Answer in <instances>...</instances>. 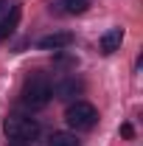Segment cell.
<instances>
[{
	"label": "cell",
	"mask_w": 143,
	"mask_h": 146,
	"mask_svg": "<svg viewBox=\"0 0 143 146\" xmlns=\"http://www.w3.org/2000/svg\"><path fill=\"white\" fill-rule=\"evenodd\" d=\"M51 96H54L51 82L45 76H31L25 82V87H23V104L31 107V110H39V107H45L51 101Z\"/></svg>",
	"instance_id": "1"
},
{
	"label": "cell",
	"mask_w": 143,
	"mask_h": 146,
	"mask_svg": "<svg viewBox=\"0 0 143 146\" xmlns=\"http://www.w3.org/2000/svg\"><path fill=\"white\" fill-rule=\"evenodd\" d=\"M3 129L17 143H31L36 135H39V124H36L34 118H25V115H9L6 124H3Z\"/></svg>",
	"instance_id": "2"
},
{
	"label": "cell",
	"mask_w": 143,
	"mask_h": 146,
	"mask_svg": "<svg viewBox=\"0 0 143 146\" xmlns=\"http://www.w3.org/2000/svg\"><path fill=\"white\" fill-rule=\"evenodd\" d=\"M65 121L73 129H93L95 121H98V112L87 101H73L70 107H68V112H65Z\"/></svg>",
	"instance_id": "3"
},
{
	"label": "cell",
	"mask_w": 143,
	"mask_h": 146,
	"mask_svg": "<svg viewBox=\"0 0 143 146\" xmlns=\"http://www.w3.org/2000/svg\"><path fill=\"white\" fill-rule=\"evenodd\" d=\"M70 42H73V34H68V31H56V34L42 36L36 45H39L42 51H62V48H68Z\"/></svg>",
	"instance_id": "4"
},
{
	"label": "cell",
	"mask_w": 143,
	"mask_h": 146,
	"mask_svg": "<svg viewBox=\"0 0 143 146\" xmlns=\"http://www.w3.org/2000/svg\"><path fill=\"white\" fill-rule=\"evenodd\" d=\"M121 42H124V28H109L107 34L98 39V48H101V54H115L121 48Z\"/></svg>",
	"instance_id": "5"
},
{
	"label": "cell",
	"mask_w": 143,
	"mask_h": 146,
	"mask_svg": "<svg viewBox=\"0 0 143 146\" xmlns=\"http://www.w3.org/2000/svg\"><path fill=\"white\" fill-rule=\"evenodd\" d=\"M54 93H56V98H73V96H79L81 93V82H76V79H65V82H59L54 87Z\"/></svg>",
	"instance_id": "6"
},
{
	"label": "cell",
	"mask_w": 143,
	"mask_h": 146,
	"mask_svg": "<svg viewBox=\"0 0 143 146\" xmlns=\"http://www.w3.org/2000/svg\"><path fill=\"white\" fill-rule=\"evenodd\" d=\"M65 14H84L90 9V0H59Z\"/></svg>",
	"instance_id": "7"
},
{
	"label": "cell",
	"mask_w": 143,
	"mask_h": 146,
	"mask_svg": "<svg viewBox=\"0 0 143 146\" xmlns=\"http://www.w3.org/2000/svg\"><path fill=\"white\" fill-rule=\"evenodd\" d=\"M48 146H79V141L70 132H54V138L48 141Z\"/></svg>",
	"instance_id": "8"
},
{
	"label": "cell",
	"mask_w": 143,
	"mask_h": 146,
	"mask_svg": "<svg viewBox=\"0 0 143 146\" xmlns=\"http://www.w3.org/2000/svg\"><path fill=\"white\" fill-rule=\"evenodd\" d=\"M17 23H20V6H11V14L0 23V25H3V31H6V36H11V31L17 28Z\"/></svg>",
	"instance_id": "9"
},
{
	"label": "cell",
	"mask_w": 143,
	"mask_h": 146,
	"mask_svg": "<svg viewBox=\"0 0 143 146\" xmlns=\"http://www.w3.org/2000/svg\"><path fill=\"white\" fill-rule=\"evenodd\" d=\"M9 11V0H0V14H6Z\"/></svg>",
	"instance_id": "10"
}]
</instances>
